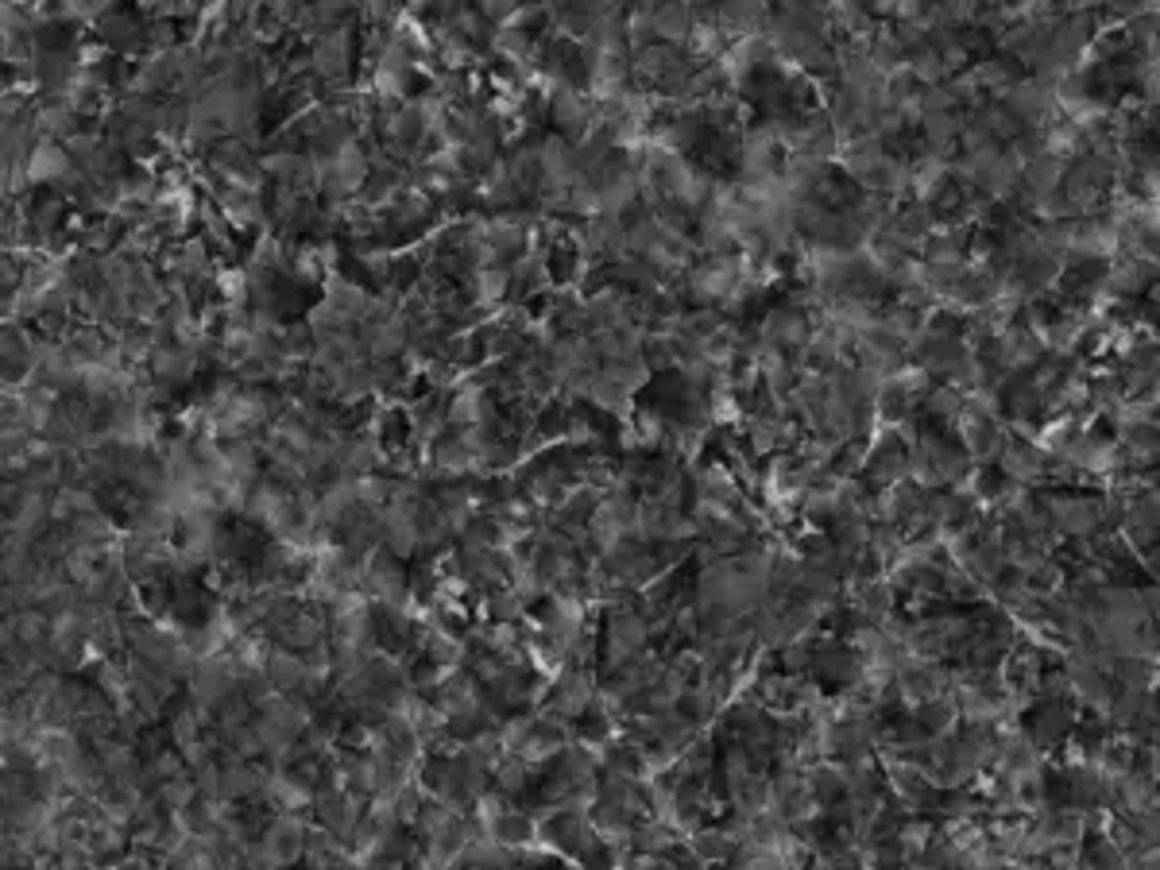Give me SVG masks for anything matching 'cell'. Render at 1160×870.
I'll list each match as a JSON object with an SVG mask.
<instances>
[{
  "label": "cell",
  "mask_w": 1160,
  "mask_h": 870,
  "mask_svg": "<svg viewBox=\"0 0 1160 870\" xmlns=\"http://www.w3.org/2000/svg\"><path fill=\"white\" fill-rule=\"evenodd\" d=\"M526 785V766H522L519 758H511L503 770H499V789L503 793H515V789H522Z\"/></svg>",
  "instance_id": "cell-6"
},
{
  "label": "cell",
  "mask_w": 1160,
  "mask_h": 870,
  "mask_svg": "<svg viewBox=\"0 0 1160 870\" xmlns=\"http://www.w3.org/2000/svg\"><path fill=\"white\" fill-rule=\"evenodd\" d=\"M650 31H654V35H662V39H689V31H693V8H685V4H673V8H654Z\"/></svg>",
  "instance_id": "cell-4"
},
{
  "label": "cell",
  "mask_w": 1160,
  "mask_h": 870,
  "mask_svg": "<svg viewBox=\"0 0 1160 870\" xmlns=\"http://www.w3.org/2000/svg\"><path fill=\"white\" fill-rule=\"evenodd\" d=\"M194 797H198V782L186 778V770L174 774V778H163V782L155 785V805H159V809L182 812V809L194 805Z\"/></svg>",
  "instance_id": "cell-3"
},
{
  "label": "cell",
  "mask_w": 1160,
  "mask_h": 870,
  "mask_svg": "<svg viewBox=\"0 0 1160 870\" xmlns=\"http://www.w3.org/2000/svg\"><path fill=\"white\" fill-rule=\"evenodd\" d=\"M310 66L318 70L321 78H341L348 66V35L341 28L321 31L314 39V51H310Z\"/></svg>",
  "instance_id": "cell-2"
},
{
  "label": "cell",
  "mask_w": 1160,
  "mask_h": 870,
  "mask_svg": "<svg viewBox=\"0 0 1160 870\" xmlns=\"http://www.w3.org/2000/svg\"><path fill=\"white\" fill-rule=\"evenodd\" d=\"M66 178H78L74 174V159L66 155V147L51 144V140H39L28 159V182H66Z\"/></svg>",
  "instance_id": "cell-1"
},
{
  "label": "cell",
  "mask_w": 1160,
  "mask_h": 870,
  "mask_svg": "<svg viewBox=\"0 0 1160 870\" xmlns=\"http://www.w3.org/2000/svg\"><path fill=\"white\" fill-rule=\"evenodd\" d=\"M778 434H782V426H778L774 418H758V422L751 426L754 449H758V453H762V449H774V445H778Z\"/></svg>",
  "instance_id": "cell-5"
}]
</instances>
